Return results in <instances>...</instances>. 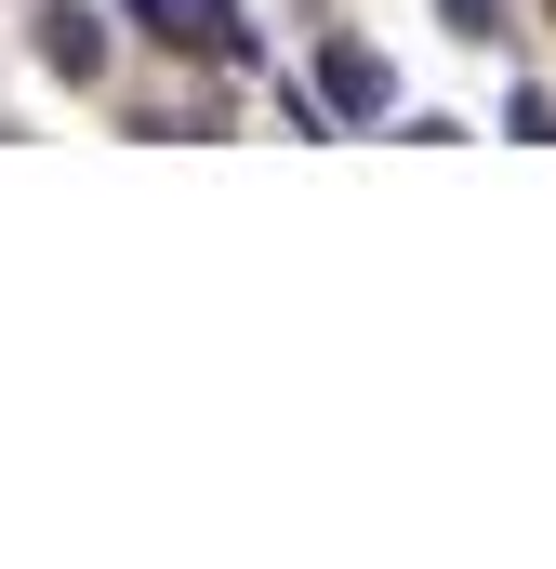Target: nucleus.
Masks as SVG:
<instances>
[{
	"label": "nucleus",
	"instance_id": "1",
	"mask_svg": "<svg viewBox=\"0 0 556 569\" xmlns=\"http://www.w3.org/2000/svg\"><path fill=\"white\" fill-rule=\"evenodd\" d=\"M305 93H318V120H398V67L371 53V40H318V67H305Z\"/></svg>",
	"mask_w": 556,
	"mask_h": 569
},
{
	"label": "nucleus",
	"instance_id": "2",
	"mask_svg": "<svg viewBox=\"0 0 556 569\" xmlns=\"http://www.w3.org/2000/svg\"><path fill=\"white\" fill-rule=\"evenodd\" d=\"M159 53H212V67H252V13L239 0H120Z\"/></svg>",
	"mask_w": 556,
	"mask_h": 569
},
{
	"label": "nucleus",
	"instance_id": "3",
	"mask_svg": "<svg viewBox=\"0 0 556 569\" xmlns=\"http://www.w3.org/2000/svg\"><path fill=\"white\" fill-rule=\"evenodd\" d=\"M27 27H40V67H53L67 93H93V80H107V13H93V0H40Z\"/></svg>",
	"mask_w": 556,
	"mask_h": 569
},
{
	"label": "nucleus",
	"instance_id": "4",
	"mask_svg": "<svg viewBox=\"0 0 556 569\" xmlns=\"http://www.w3.org/2000/svg\"><path fill=\"white\" fill-rule=\"evenodd\" d=\"M504 133H517V146H556V93H544V80L504 93Z\"/></svg>",
	"mask_w": 556,
	"mask_h": 569
},
{
	"label": "nucleus",
	"instance_id": "5",
	"mask_svg": "<svg viewBox=\"0 0 556 569\" xmlns=\"http://www.w3.org/2000/svg\"><path fill=\"white\" fill-rule=\"evenodd\" d=\"M437 27H450V40H477V53H490V40H517V27H504V0H437Z\"/></svg>",
	"mask_w": 556,
	"mask_h": 569
},
{
	"label": "nucleus",
	"instance_id": "6",
	"mask_svg": "<svg viewBox=\"0 0 556 569\" xmlns=\"http://www.w3.org/2000/svg\"><path fill=\"white\" fill-rule=\"evenodd\" d=\"M544 13H556V0H544Z\"/></svg>",
	"mask_w": 556,
	"mask_h": 569
}]
</instances>
